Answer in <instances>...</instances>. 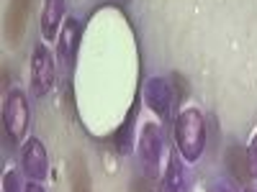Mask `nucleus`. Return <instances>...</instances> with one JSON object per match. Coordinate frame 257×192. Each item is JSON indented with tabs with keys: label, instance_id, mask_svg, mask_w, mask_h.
<instances>
[{
	"label": "nucleus",
	"instance_id": "f257e3e1",
	"mask_svg": "<svg viewBox=\"0 0 257 192\" xmlns=\"http://www.w3.org/2000/svg\"><path fill=\"white\" fill-rule=\"evenodd\" d=\"M175 144L185 162H198L206 148V120L198 108H185L175 120Z\"/></svg>",
	"mask_w": 257,
	"mask_h": 192
},
{
	"label": "nucleus",
	"instance_id": "f03ea898",
	"mask_svg": "<svg viewBox=\"0 0 257 192\" xmlns=\"http://www.w3.org/2000/svg\"><path fill=\"white\" fill-rule=\"evenodd\" d=\"M3 126H6V134L16 144L24 141L29 126H31L29 100H26V95L21 92L18 88L8 90V95H6V102H3Z\"/></svg>",
	"mask_w": 257,
	"mask_h": 192
},
{
	"label": "nucleus",
	"instance_id": "7ed1b4c3",
	"mask_svg": "<svg viewBox=\"0 0 257 192\" xmlns=\"http://www.w3.org/2000/svg\"><path fill=\"white\" fill-rule=\"evenodd\" d=\"M57 82L54 56L44 44H36L31 54V92L34 98H47Z\"/></svg>",
	"mask_w": 257,
	"mask_h": 192
},
{
	"label": "nucleus",
	"instance_id": "20e7f679",
	"mask_svg": "<svg viewBox=\"0 0 257 192\" xmlns=\"http://www.w3.org/2000/svg\"><path fill=\"white\" fill-rule=\"evenodd\" d=\"M165 154V134L157 123H144L139 136V159L147 169V174H157L160 162Z\"/></svg>",
	"mask_w": 257,
	"mask_h": 192
},
{
	"label": "nucleus",
	"instance_id": "39448f33",
	"mask_svg": "<svg viewBox=\"0 0 257 192\" xmlns=\"http://www.w3.org/2000/svg\"><path fill=\"white\" fill-rule=\"evenodd\" d=\"M144 98H147V105L152 108L160 118H170L173 113V105L180 100L178 98V88H173V82L165 80V77H155L147 82L144 88Z\"/></svg>",
	"mask_w": 257,
	"mask_h": 192
},
{
	"label": "nucleus",
	"instance_id": "423d86ee",
	"mask_svg": "<svg viewBox=\"0 0 257 192\" xmlns=\"http://www.w3.org/2000/svg\"><path fill=\"white\" fill-rule=\"evenodd\" d=\"M21 159H24V172L29 174V180L41 182L47 180L49 172V159H47V148L39 138H29L21 148Z\"/></svg>",
	"mask_w": 257,
	"mask_h": 192
},
{
	"label": "nucleus",
	"instance_id": "0eeeda50",
	"mask_svg": "<svg viewBox=\"0 0 257 192\" xmlns=\"http://www.w3.org/2000/svg\"><path fill=\"white\" fill-rule=\"evenodd\" d=\"M31 6H34V0H11L8 13H6V38H8V44H18V41L24 38Z\"/></svg>",
	"mask_w": 257,
	"mask_h": 192
},
{
	"label": "nucleus",
	"instance_id": "6e6552de",
	"mask_svg": "<svg viewBox=\"0 0 257 192\" xmlns=\"http://www.w3.org/2000/svg\"><path fill=\"white\" fill-rule=\"evenodd\" d=\"M80 34H82V26L75 18H70V20H64V26L57 36V54H59L64 67H70V70H72L77 49H80Z\"/></svg>",
	"mask_w": 257,
	"mask_h": 192
},
{
	"label": "nucleus",
	"instance_id": "1a4fd4ad",
	"mask_svg": "<svg viewBox=\"0 0 257 192\" xmlns=\"http://www.w3.org/2000/svg\"><path fill=\"white\" fill-rule=\"evenodd\" d=\"M64 10H67V0H44V8H41V34H44V38L54 41L59 36Z\"/></svg>",
	"mask_w": 257,
	"mask_h": 192
},
{
	"label": "nucleus",
	"instance_id": "9d476101",
	"mask_svg": "<svg viewBox=\"0 0 257 192\" xmlns=\"http://www.w3.org/2000/svg\"><path fill=\"white\" fill-rule=\"evenodd\" d=\"M183 190H185V174H183L180 159L173 154L167 159V166H165V174L160 180L157 192H183Z\"/></svg>",
	"mask_w": 257,
	"mask_h": 192
},
{
	"label": "nucleus",
	"instance_id": "9b49d317",
	"mask_svg": "<svg viewBox=\"0 0 257 192\" xmlns=\"http://www.w3.org/2000/svg\"><path fill=\"white\" fill-rule=\"evenodd\" d=\"M226 164H229V169H231V174L237 177L239 182H249V180H252L247 148H242V146H229V152H226Z\"/></svg>",
	"mask_w": 257,
	"mask_h": 192
},
{
	"label": "nucleus",
	"instance_id": "f8f14e48",
	"mask_svg": "<svg viewBox=\"0 0 257 192\" xmlns=\"http://www.w3.org/2000/svg\"><path fill=\"white\" fill-rule=\"evenodd\" d=\"M72 192H93L90 190V174L82 156H75L72 162Z\"/></svg>",
	"mask_w": 257,
	"mask_h": 192
},
{
	"label": "nucleus",
	"instance_id": "ddd939ff",
	"mask_svg": "<svg viewBox=\"0 0 257 192\" xmlns=\"http://www.w3.org/2000/svg\"><path fill=\"white\" fill-rule=\"evenodd\" d=\"M3 192H21V180L16 169H8L3 177Z\"/></svg>",
	"mask_w": 257,
	"mask_h": 192
},
{
	"label": "nucleus",
	"instance_id": "4468645a",
	"mask_svg": "<svg viewBox=\"0 0 257 192\" xmlns=\"http://www.w3.org/2000/svg\"><path fill=\"white\" fill-rule=\"evenodd\" d=\"M247 154H249V172H252V180H257V131L249 141V148H247Z\"/></svg>",
	"mask_w": 257,
	"mask_h": 192
},
{
	"label": "nucleus",
	"instance_id": "2eb2a0df",
	"mask_svg": "<svg viewBox=\"0 0 257 192\" xmlns=\"http://www.w3.org/2000/svg\"><path fill=\"white\" fill-rule=\"evenodd\" d=\"M206 192H237V190H234L226 180H213L211 184H208V190Z\"/></svg>",
	"mask_w": 257,
	"mask_h": 192
},
{
	"label": "nucleus",
	"instance_id": "dca6fc26",
	"mask_svg": "<svg viewBox=\"0 0 257 192\" xmlns=\"http://www.w3.org/2000/svg\"><path fill=\"white\" fill-rule=\"evenodd\" d=\"M24 192H44V187H41V184H39V182H29V184H26V190H24Z\"/></svg>",
	"mask_w": 257,
	"mask_h": 192
},
{
	"label": "nucleus",
	"instance_id": "f3484780",
	"mask_svg": "<svg viewBox=\"0 0 257 192\" xmlns=\"http://www.w3.org/2000/svg\"><path fill=\"white\" fill-rule=\"evenodd\" d=\"M247 192H257V190H247Z\"/></svg>",
	"mask_w": 257,
	"mask_h": 192
}]
</instances>
